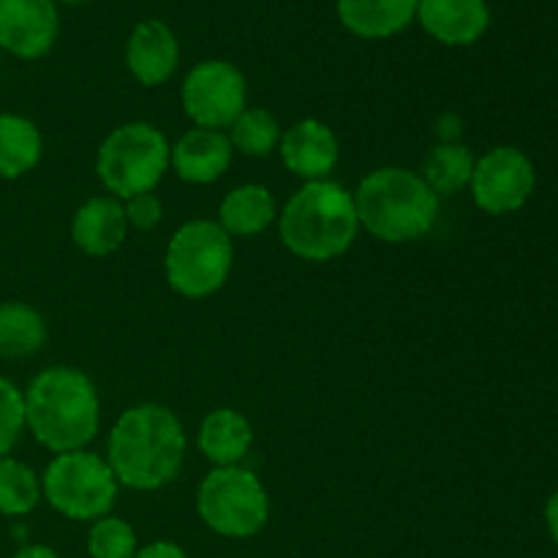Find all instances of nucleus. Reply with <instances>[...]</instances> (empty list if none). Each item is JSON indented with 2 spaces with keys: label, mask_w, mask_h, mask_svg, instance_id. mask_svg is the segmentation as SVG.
Returning <instances> with one entry per match:
<instances>
[{
  "label": "nucleus",
  "mask_w": 558,
  "mask_h": 558,
  "mask_svg": "<svg viewBox=\"0 0 558 558\" xmlns=\"http://www.w3.org/2000/svg\"><path fill=\"white\" fill-rule=\"evenodd\" d=\"M185 450L189 436L172 409L163 403H136L109 428L104 458L120 488L150 494L178 480Z\"/></svg>",
  "instance_id": "obj_1"
},
{
  "label": "nucleus",
  "mask_w": 558,
  "mask_h": 558,
  "mask_svg": "<svg viewBox=\"0 0 558 558\" xmlns=\"http://www.w3.org/2000/svg\"><path fill=\"white\" fill-rule=\"evenodd\" d=\"M22 396L25 428L52 456L87 450L96 441L101 430V398L85 371L49 365L33 376Z\"/></svg>",
  "instance_id": "obj_2"
},
{
  "label": "nucleus",
  "mask_w": 558,
  "mask_h": 558,
  "mask_svg": "<svg viewBox=\"0 0 558 558\" xmlns=\"http://www.w3.org/2000/svg\"><path fill=\"white\" fill-rule=\"evenodd\" d=\"M278 234L298 259L311 265L338 259L360 234L354 194L336 180L300 185L278 213Z\"/></svg>",
  "instance_id": "obj_3"
},
{
  "label": "nucleus",
  "mask_w": 558,
  "mask_h": 558,
  "mask_svg": "<svg viewBox=\"0 0 558 558\" xmlns=\"http://www.w3.org/2000/svg\"><path fill=\"white\" fill-rule=\"evenodd\" d=\"M354 194L360 229L379 243H414L434 229L439 196L407 167H379L360 180Z\"/></svg>",
  "instance_id": "obj_4"
},
{
  "label": "nucleus",
  "mask_w": 558,
  "mask_h": 558,
  "mask_svg": "<svg viewBox=\"0 0 558 558\" xmlns=\"http://www.w3.org/2000/svg\"><path fill=\"white\" fill-rule=\"evenodd\" d=\"M167 134L145 120L114 125L96 153V174L109 196L125 202L136 194L156 191L169 172Z\"/></svg>",
  "instance_id": "obj_5"
},
{
  "label": "nucleus",
  "mask_w": 558,
  "mask_h": 558,
  "mask_svg": "<svg viewBox=\"0 0 558 558\" xmlns=\"http://www.w3.org/2000/svg\"><path fill=\"white\" fill-rule=\"evenodd\" d=\"M234 267V240L210 218H194L174 229L163 251V276L185 300L221 292Z\"/></svg>",
  "instance_id": "obj_6"
},
{
  "label": "nucleus",
  "mask_w": 558,
  "mask_h": 558,
  "mask_svg": "<svg viewBox=\"0 0 558 558\" xmlns=\"http://www.w3.org/2000/svg\"><path fill=\"white\" fill-rule=\"evenodd\" d=\"M196 512L218 537L248 539L270 521V496L251 469L213 466L196 490Z\"/></svg>",
  "instance_id": "obj_7"
},
{
  "label": "nucleus",
  "mask_w": 558,
  "mask_h": 558,
  "mask_svg": "<svg viewBox=\"0 0 558 558\" xmlns=\"http://www.w3.org/2000/svg\"><path fill=\"white\" fill-rule=\"evenodd\" d=\"M120 483L107 458L93 450L60 452L41 474V496L69 521H98L118 501Z\"/></svg>",
  "instance_id": "obj_8"
},
{
  "label": "nucleus",
  "mask_w": 558,
  "mask_h": 558,
  "mask_svg": "<svg viewBox=\"0 0 558 558\" xmlns=\"http://www.w3.org/2000/svg\"><path fill=\"white\" fill-rule=\"evenodd\" d=\"M185 118L199 129L227 131L248 107V82L229 60H202L180 87Z\"/></svg>",
  "instance_id": "obj_9"
},
{
  "label": "nucleus",
  "mask_w": 558,
  "mask_h": 558,
  "mask_svg": "<svg viewBox=\"0 0 558 558\" xmlns=\"http://www.w3.org/2000/svg\"><path fill=\"white\" fill-rule=\"evenodd\" d=\"M537 189L534 161L515 145H496L474 161L469 191L474 205L488 216H510L526 207Z\"/></svg>",
  "instance_id": "obj_10"
},
{
  "label": "nucleus",
  "mask_w": 558,
  "mask_h": 558,
  "mask_svg": "<svg viewBox=\"0 0 558 558\" xmlns=\"http://www.w3.org/2000/svg\"><path fill=\"white\" fill-rule=\"evenodd\" d=\"M60 36V9L54 0H0V49L20 60L52 52Z\"/></svg>",
  "instance_id": "obj_11"
},
{
  "label": "nucleus",
  "mask_w": 558,
  "mask_h": 558,
  "mask_svg": "<svg viewBox=\"0 0 558 558\" xmlns=\"http://www.w3.org/2000/svg\"><path fill=\"white\" fill-rule=\"evenodd\" d=\"M278 153L283 167L294 178L303 183H316V180H330L332 169L341 161V142L325 120L303 118L283 129Z\"/></svg>",
  "instance_id": "obj_12"
},
{
  "label": "nucleus",
  "mask_w": 558,
  "mask_h": 558,
  "mask_svg": "<svg viewBox=\"0 0 558 558\" xmlns=\"http://www.w3.org/2000/svg\"><path fill=\"white\" fill-rule=\"evenodd\" d=\"M180 65V41L163 20H142L125 41V69L140 85L161 87Z\"/></svg>",
  "instance_id": "obj_13"
},
{
  "label": "nucleus",
  "mask_w": 558,
  "mask_h": 558,
  "mask_svg": "<svg viewBox=\"0 0 558 558\" xmlns=\"http://www.w3.org/2000/svg\"><path fill=\"white\" fill-rule=\"evenodd\" d=\"M232 158L234 150L227 131L199 129V125H194L169 150V169L183 183L210 185L229 172Z\"/></svg>",
  "instance_id": "obj_14"
},
{
  "label": "nucleus",
  "mask_w": 558,
  "mask_h": 558,
  "mask_svg": "<svg viewBox=\"0 0 558 558\" xmlns=\"http://www.w3.org/2000/svg\"><path fill=\"white\" fill-rule=\"evenodd\" d=\"M445 47H472L490 27L488 0H417V20Z\"/></svg>",
  "instance_id": "obj_15"
},
{
  "label": "nucleus",
  "mask_w": 558,
  "mask_h": 558,
  "mask_svg": "<svg viewBox=\"0 0 558 558\" xmlns=\"http://www.w3.org/2000/svg\"><path fill=\"white\" fill-rule=\"evenodd\" d=\"M129 221H125L123 202L114 196H93L76 207L71 218V243L93 259L118 254L129 240Z\"/></svg>",
  "instance_id": "obj_16"
},
{
  "label": "nucleus",
  "mask_w": 558,
  "mask_h": 558,
  "mask_svg": "<svg viewBox=\"0 0 558 558\" xmlns=\"http://www.w3.org/2000/svg\"><path fill=\"white\" fill-rule=\"evenodd\" d=\"M196 447L213 466H243L254 447V425L232 407L213 409L199 423Z\"/></svg>",
  "instance_id": "obj_17"
},
{
  "label": "nucleus",
  "mask_w": 558,
  "mask_h": 558,
  "mask_svg": "<svg viewBox=\"0 0 558 558\" xmlns=\"http://www.w3.org/2000/svg\"><path fill=\"white\" fill-rule=\"evenodd\" d=\"M336 14L352 36L381 41L417 20V0H336Z\"/></svg>",
  "instance_id": "obj_18"
},
{
  "label": "nucleus",
  "mask_w": 558,
  "mask_h": 558,
  "mask_svg": "<svg viewBox=\"0 0 558 558\" xmlns=\"http://www.w3.org/2000/svg\"><path fill=\"white\" fill-rule=\"evenodd\" d=\"M278 221V202L262 183H243L218 205V227L229 238H259Z\"/></svg>",
  "instance_id": "obj_19"
},
{
  "label": "nucleus",
  "mask_w": 558,
  "mask_h": 558,
  "mask_svg": "<svg viewBox=\"0 0 558 558\" xmlns=\"http://www.w3.org/2000/svg\"><path fill=\"white\" fill-rule=\"evenodd\" d=\"M44 136L25 114H0V180H20L38 167Z\"/></svg>",
  "instance_id": "obj_20"
},
{
  "label": "nucleus",
  "mask_w": 558,
  "mask_h": 558,
  "mask_svg": "<svg viewBox=\"0 0 558 558\" xmlns=\"http://www.w3.org/2000/svg\"><path fill=\"white\" fill-rule=\"evenodd\" d=\"M474 153L463 142H436L423 158L420 178L436 196H456L469 189L474 174Z\"/></svg>",
  "instance_id": "obj_21"
},
{
  "label": "nucleus",
  "mask_w": 558,
  "mask_h": 558,
  "mask_svg": "<svg viewBox=\"0 0 558 558\" xmlns=\"http://www.w3.org/2000/svg\"><path fill=\"white\" fill-rule=\"evenodd\" d=\"M47 343V322L33 305L9 300L0 303V357L27 360Z\"/></svg>",
  "instance_id": "obj_22"
},
{
  "label": "nucleus",
  "mask_w": 558,
  "mask_h": 558,
  "mask_svg": "<svg viewBox=\"0 0 558 558\" xmlns=\"http://www.w3.org/2000/svg\"><path fill=\"white\" fill-rule=\"evenodd\" d=\"M281 120L265 107H245L227 129L232 150L248 158H267L281 145Z\"/></svg>",
  "instance_id": "obj_23"
},
{
  "label": "nucleus",
  "mask_w": 558,
  "mask_h": 558,
  "mask_svg": "<svg viewBox=\"0 0 558 558\" xmlns=\"http://www.w3.org/2000/svg\"><path fill=\"white\" fill-rule=\"evenodd\" d=\"M41 499V477L16 458H0V515L25 518Z\"/></svg>",
  "instance_id": "obj_24"
},
{
  "label": "nucleus",
  "mask_w": 558,
  "mask_h": 558,
  "mask_svg": "<svg viewBox=\"0 0 558 558\" xmlns=\"http://www.w3.org/2000/svg\"><path fill=\"white\" fill-rule=\"evenodd\" d=\"M136 550H140L136 532L123 518L109 512V515L90 523V532H87L90 558H134Z\"/></svg>",
  "instance_id": "obj_25"
},
{
  "label": "nucleus",
  "mask_w": 558,
  "mask_h": 558,
  "mask_svg": "<svg viewBox=\"0 0 558 558\" xmlns=\"http://www.w3.org/2000/svg\"><path fill=\"white\" fill-rule=\"evenodd\" d=\"M25 430V396L14 381L0 376V458L11 456Z\"/></svg>",
  "instance_id": "obj_26"
},
{
  "label": "nucleus",
  "mask_w": 558,
  "mask_h": 558,
  "mask_svg": "<svg viewBox=\"0 0 558 558\" xmlns=\"http://www.w3.org/2000/svg\"><path fill=\"white\" fill-rule=\"evenodd\" d=\"M123 210L129 227L140 229V232H153L163 221V202L156 191L131 196V199L123 202Z\"/></svg>",
  "instance_id": "obj_27"
},
{
  "label": "nucleus",
  "mask_w": 558,
  "mask_h": 558,
  "mask_svg": "<svg viewBox=\"0 0 558 558\" xmlns=\"http://www.w3.org/2000/svg\"><path fill=\"white\" fill-rule=\"evenodd\" d=\"M463 129H466V123H463L461 114H456V112H445L434 123L436 140L439 142H461Z\"/></svg>",
  "instance_id": "obj_28"
},
{
  "label": "nucleus",
  "mask_w": 558,
  "mask_h": 558,
  "mask_svg": "<svg viewBox=\"0 0 558 558\" xmlns=\"http://www.w3.org/2000/svg\"><path fill=\"white\" fill-rule=\"evenodd\" d=\"M134 558H189L183 545L172 543V539H153L145 548L136 550Z\"/></svg>",
  "instance_id": "obj_29"
},
{
  "label": "nucleus",
  "mask_w": 558,
  "mask_h": 558,
  "mask_svg": "<svg viewBox=\"0 0 558 558\" xmlns=\"http://www.w3.org/2000/svg\"><path fill=\"white\" fill-rule=\"evenodd\" d=\"M545 526H548L550 539H554V545L558 548V490L550 494L548 505H545Z\"/></svg>",
  "instance_id": "obj_30"
},
{
  "label": "nucleus",
  "mask_w": 558,
  "mask_h": 558,
  "mask_svg": "<svg viewBox=\"0 0 558 558\" xmlns=\"http://www.w3.org/2000/svg\"><path fill=\"white\" fill-rule=\"evenodd\" d=\"M11 558H60V554L49 545H25V548L16 550Z\"/></svg>",
  "instance_id": "obj_31"
},
{
  "label": "nucleus",
  "mask_w": 558,
  "mask_h": 558,
  "mask_svg": "<svg viewBox=\"0 0 558 558\" xmlns=\"http://www.w3.org/2000/svg\"><path fill=\"white\" fill-rule=\"evenodd\" d=\"M54 3H63V5H85V3H90V0H54Z\"/></svg>",
  "instance_id": "obj_32"
}]
</instances>
